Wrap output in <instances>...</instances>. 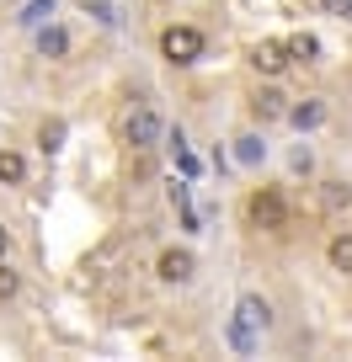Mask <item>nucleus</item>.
<instances>
[{"label":"nucleus","mask_w":352,"mask_h":362,"mask_svg":"<svg viewBox=\"0 0 352 362\" xmlns=\"http://www.w3.org/2000/svg\"><path fill=\"white\" fill-rule=\"evenodd\" d=\"M203 48H208V37L198 33V27H166V33H160V54H166L171 64H198Z\"/></svg>","instance_id":"nucleus-1"},{"label":"nucleus","mask_w":352,"mask_h":362,"mask_svg":"<svg viewBox=\"0 0 352 362\" xmlns=\"http://www.w3.org/2000/svg\"><path fill=\"white\" fill-rule=\"evenodd\" d=\"M246 214H251V224L256 229H288V203H283V192L278 187H261V192H251V203H246Z\"/></svg>","instance_id":"nucleus-2"},{"label":"nucleus","mask_w":352,"mask_h":362,"mask_svg":"<svg viewBox=\"0 0 352 362\" xmlns=\"http://www.w3.org/2000/svg\"><path fill=\"white\" fill-rule=\"evenodd\" d=\"M160 134H166V123H160V112H155L149 102H139L134 112H128V123H123V139H128L134 149H155Z\"/></svg>","instance_id":"nucleus-3"},{"label":"nucleus","mask_w":352,"mask_h":362,"mask_svg":"<svg viewBox=\"0 0 352 362\" xmlns=\"http://www.w3.org/2000/svg\"><path fill=\"white\" fill-rule=\"evenodd\" d=\"M155 272H160V283H176V288H182V283H193V277H198V256L171 245V250H160Z\"/></svg>","instance_id":"nucleus-4"},{"label":"nucleus","mask_w":352,"mask_h":362,"mask_svg":"<svg viewBox=\"0 0 352 362\" xmlns=\"http://www.w3.org/2000/svg\"><path fill=\"white\" fill-rule=\"evenodd\" d=\"M288 64H294V59H288V48H283V43H273V37L251 48V69H256V75H267V80H278Z\"/></svg>","instance_id":"nucleus-5"},{"label":"nucleus","mask_w":352,"mask_h":362,"mask_svg":"<svg viewBox=\"0 0 352 362\" xmlns=\"http://www.w3.org/2000/svg\"><path fill=\"white\" fill-rule=\"evenodd\" d=\"M235 320L246 330H273V304L261 293H240V304H235Z\"/></svg>","instance_id":"nucleus-6"},{"label":"nucleus","mask_w":352,"mask_h":362,"mask_svg":"<svg viewBox=\"0 0 352 362\" xmlns=\"http://www.w3.org/2000/svg\"><path fill=\"white\" fill-rule=\"evenodd\" d=\"M283 117L299 128V134H310V128H320V123H326V102H315V96H310V102H294Z\"/></svg>","instance_id":"nucleus-7"},{"label":"nucleus","mask_w":352,"mask_h":362,"mask_svg":"<svg viewBox=\"0 0 352 362\" xmlns=\"http://www.w3.org/2000/svg\"><path fill=\"white\" fill-rule=\"evenodd\" d=\"M320 208H326L331 218L352 214V187H347V181H320Z\"/></svg>","instance_id":"nucleus-8"},{"label":"nucleus","mask_w":352,"mask_h":362,"mask_svg":"<svg viewBox=\"0 0 352 362\" xmlns=\"http://www.w3.org/2000/svg\"><path fill=\"white\" fill-rule=\"evenodd\" d=\"M38 54H43V59H64L69 54V33H64V27H38Z\"/></svg>","instance_id":"nucleus-9"},{"label":"nucleus","mask_w":352,"mask_h":362,"mask_svg":"<svg viewBox=\"0 0 352 362\" xmlns=\"http://www.w3.org/2000/svg\"><path fill=\"white\" fill-rule=\"evenodd\" d=\"M251 112H256L261 123H278V117L288 112V102L278 96V90H256V96H251Z\"/></svg>","instance_id":"nucleus-10"},{"label":"nucleus","mask_w":352,"mask_h":362,"mask_svg":"<svg viewBox=\"0 0 352 362\" xmlns=\"http://www.w3.org/2000/svg\"><path fill=\"white\" fill-rule=\"evenodd\" d=\"M288 59H299V64H315V59H320V37L315 33H299V37H288Z\"/></svg>","instance_id":"nucleus-11"},{"label":"nucleus","mask_w":352,"mask_h":362,"mask_svg":"<svg viewBox=\"0 0 352 362\" xmlns=\"http://www.w3.org/2000/svg\"><path fill=\"white\" fill-rule=\"evenodd\" d=\"M326 256H331V267H336V272H347V277H352V235H347V229H341V235H331Z\"/></svg>","instance_id":"nucleus-12"},{"label":"nucleus","mask_w":352,"mask_h":362,"mask_svg":"<svg viewBox=\"0 0 352 362\" xmlns=\"http://www.w3.org/2000/svg\"><path fill=\"white\" fill-rule=\"evenodd\" d=\"M0 181H6V187H16V181H27V160L16 155V149H0Z\"/></svg>","instance_id":"nucleus-13"},{"label":"nucleus","mask_w":352,"mask_h":362,"mask_svg":"<svg viewBox=\"0 0 352 362\" xmlns=\"http://www.w3.org/2000/svg\"><path fill=\"white\" fill-rule=\"evenodd\" d=\"M235 160H240V165H261V160H267V144H261L256 134L235 139Z\"/></svg>","instance_id":"nucleus-14"},{"label":"nucleus","mask_w":352,"mask_h":362,"mask_svg":"<svg viewBox=\"0 0 352 362\" xmlns=\"http://www.w3.org/2000/svg\"><path fill=\"white\" fill-rule=\"evenodd\" d=\"M48 16H54V0H33V6H22V16H16V22H22L27 33H38Z\"/></svg>","instance_id":"nucleus-15"},{"label":"nucleus","mask_w":352,"mask_h":362,"mask_svg":"<svg viewBox=\"0 0 352 362\" xmlns=\"http://www.w3.org/2000/svg\"><path fill=\"white\" fill-rule=\"evenodd\" d=\"M38 149H43V155L64 149V123H59V117H54V123H43V128H38Z\"/></svg>","instance_id":"nucleus-16"},{"label":"nucleus","mask_w":352,"mask_h":362,"mask_svg":"<svg viewBox=\"0 0 352 362\" xmlns=\"http://www.w3.org/2000/svg\"><path fill=\"white\" fill-rule=\"evenodd\" d=\"M229 341H235L240 351H256V330H246L240 320H229Z\"/></svg>","instance_id":"nucleus-17"},{"label":"nucleus","mask_w":352,"mask_h":362,"mask_svg":"<svg viewBox=\"0 0 352 362\" xmlns=\"http://www.w3.org/2000/svg\"><path fill=\"white\" fill-rule=\"evenodd\" d=\"M16 293H22V277H16V272L0 261V298H16Z\"/></svg>","instance_id":"nucleus-18"},{"label":"nucleus","mask_w":352,"mask_h":362,"mask_svg":"<svg viewBox=\"0 0 352 362\" xmlns=\"http://www.w3.org/2000/svg\"><path fill=\"white\" fill-rule=\"evenodd\" d=\"M320 11L326 16H352V0H320Z\"/></svg>","instance_id":"nucleus-19"},{"label":"nucleus","mask_w":352,"mask_h":362,"mask_svg":"<svg viewBox=\"0 0 352 362\" xmlns=\"http://www.w3.org/2000/svg\"><path fill=\"white\" fill-rule=\"evenodd\" d=\"M288 165H294V170H310V165H315V160H310V149L299 144V149H294V160H288Z\"/></svg>","instance_id":"nucleus-20"},{"label":"nucleus","mask_w":352,"mask_h":362,"mask_svg":"<svg viewBox=\"0 0 352 362\" xmlns=\"http://www.w3.org/2000/svg\"><path fill=\"white\" fill-rule=\"evenodd\" d=\"M6 250H11V229L0 224V261H6Z\"/></svg>","instance_id":"nucleus-21"}]
</instances>
